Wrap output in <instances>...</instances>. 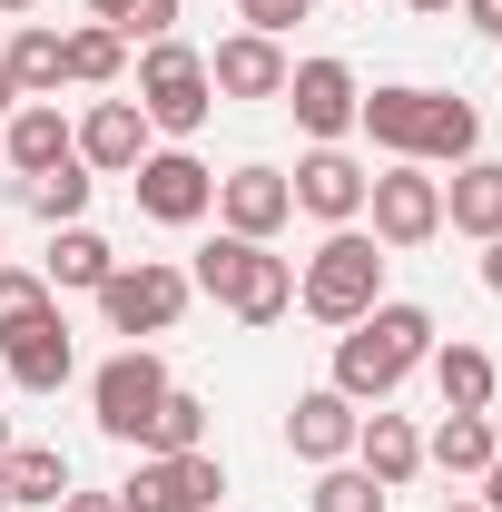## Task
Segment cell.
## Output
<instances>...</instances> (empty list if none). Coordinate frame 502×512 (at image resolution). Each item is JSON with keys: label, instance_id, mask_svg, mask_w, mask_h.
Here are the masks:
<instances>
[{"label": "cell", "instance_id": "5bb4252c", "mask_svg": "<svg viewBox=\"0 0 502 512\" xmlns=\"http://www.w3.org/2000/svg\"><path fill=\"white\" fill-rule=\"evenodd\" d=\"M286 40H266V30H227L217 50H207V89L217 99H286Z\"/></svg>", "mask_w": 502, "mask_h": 512}, {"label": "cell", "instance_id": "603a6c76", "mask_svg": "<svg viewBox=\"0 0 502 512\" xmlns=\"http://www.w3.org/2000/svg\"><path fill=\"white\" fill-rule=\"evenodd\" d=\"M0 493H10V512H60L69 503V453L60 444H10L0 453Z\"/></svg>", "mask_w": 502, "mask_h": 512}, {"label": "cell", "instance_id": "9a60e30c", "mask_svg": "<svg viewBox=\"0 0 502 512\" xmlns=\"http://www.w3.org/2000/svg\"><path fill=\"white\" fill-rule=\"evenodd\" d=\"M355 424H365V404H345L335 384H315V394L286 404V453L296 463H345L355 453Z\"/></svg>", "mask_w": 502, "mask_h": 512}, {"label": "cell", "instance_id": "e575fe53", "mask_svg": "<svg viewBox=\"0 0 502 512\" xmlns=\"http://www.w3.org/2000/svg\"><path fill=\"white\" fill-rule=\"evenodd\" d=\"M60 512H119V493H79V483H69V503Z\"/></svg>", "mask_w": 502, "mask_h": 512}, {"label": "cell", "instance_id": "83f0119b", "mask_svg": "<svg viewBox=\"0 0 502 512\" xmlns=\"http://www.w3.org/2000/svg\"><path fill=\"white\" fill-rule=\"evenodd\" d=\"M394 493H384L375 473L345 453V463H315V493H306V512H384Z\"/></svg>", "mask_w": 502, "mask_h": 512}, {"label": "cell", "instance_id": "f546056e", "mask_svg": "<svg viewBox=\"0 0 502 512\" xmlns=\"http://www.w3.org/2000/svg\"><path fill=\"white\" fill-rule=\"evenodd\" d=\"M60 316V296H50V276L40 266H0V335H20V325Z\"/></svg>", "mask_w": 502, "mask_h": 512}, {"label": "cell", "instance_id": "5b68a950", "mask_svg": "<svg viewBox=\"0 0 502 512\" xmlns=\"http://www.w3.org/2000/svg\"><path fill=\"white\" fill-rule=\"evenodd\" d=\"M355 227H365L384 256L434 247V237H443V178H434V168H414V158H394L375 188H365V217H355Z\"/></svg>", "mask_w": 502, "mask_h": 512}, {"label": "cell", "instance_id": "3957f363", "mask_svg": "<svg viewBox=\"0 0 502 512\" xmlns=\"http://www.w3.org/2000/svg\"><path fill=\"white\" fill-rule=\"evenodd\" d=\"M384 266H394V256H384L365 227H325V247L296 266V306H306L315 325H335V335H345L365 306H384Z\"/></svg>", "mask_w": 502, "mask_h": 512}, {"label": "cell", "instance_id": "277c9868", "mask_svg": "<svg viewBox=\"0 0 502 512\" xmlns=\"http://www.w3.org/2000/svg\"><path fill=\"white\" fill-rule=\"evenodd\" d=\"M128 99L148 109L158 138H197L207 109H217V89H207V50H188V40H148V50H138V89H128Z\"/></svg>", "mask_w": 502, "mask_h": 512}, {"label": "cell", "instance_id": "ba28073f", "mask_svg": "<svg viewBox=\"0 0 502 512\" xmlns=\"http://www.w3.org/2000/svg\"><path fill=\"white\" fill-rule=\"evenodd\" d=\"M128 197H138L148 227H197V217H217V168L168 138V148H148V158L128 168Z\"/></svg>", "mask_w": 502, "mask_h": 512}, {"label": "cell", "instance_id": "cb8c5ba5", "mask_svg": "<svg viewBox=\"0 0 502 512\" xmlns=\"http://www.w3.org/2000/svg\"><path fill=\"white\" fill-rule=\"evenodd\" d=\"M424 365H434V394H443V414H493V355H483V345H463V335H453V345H434V355H424Z\"/></svg>", "mask_w": 502, "mask_h": 512}, {"label": "cell", "instance_id": "9c48e42d", "mask_svg": "<svg viewBox=\"0 0 502 512\" xmlns=\"http://www.w3.org/2000/svg\"><path fill=\"white\" fill-rule=\"evenodd\" d=\"M227 463L217 453H138L119 483V512H217Z\"/></svg>", "mask_w": 502, "mask_h": 512}, {"label": "cell", "instance_id": "7402d4cb", "mask_svg": "<svg viewBox=\"0 0 502 512\" xmlns=\"http://www.w3.org/2000/svg\"><path fill=\"white\" fill-rule=\"evenodd\" d=\"M443 227L453 237H502V158H463L443 178Z\"/></svg>", "mask_w": 502, "mask_h": 512}, {"label": "cell", "instance_id": "d4e9b609", "mask_svg": "<svg viewBox=\"0 0 502 512\" xmlns=\"http://www.w3.org/2000/svg\"><path fill=\"white\" fill-rule=\"evenodd\" d=\"M493 414H443L434 434H424V463L434 473H453V483H483V463H493Z\"/></svg>", "mask_w": 502, "mask_h": 512}, {"label": "cell", "instance_id": "ab89813d", "mask_svg": "<svg viewBox=\"0 0 502 512\" xmlns=\"http://www.w3.org/2000/svg\"><path fill=\"white\" fill-rule=\"evenodd\" d=\"M20 10H40V0H0V20H20Z\"/></svg>", "mask_w": 502, "mask_h": 512}, {"label": "cell", "instance_id": "f1b7e54d", "mask_svg": "<svg viewBox=\"0 0 502 512\" xmlns=\"http://www.w3.org/2000/svg\"><path fill=\"white\" fill-rule=\"evenodd\" d=\"M128 69V40L109 30V20H89V30H69V89H109Z\"/></svg>", "mask_w": 502, "mask_h": 512}, {"label": "cell", "instance_id": "52a82bcc", "mask_svg": "<svg viewBox=\"0 0 502 512\" xmlns=\"http://www.w3.org/2000/svg\"><path fill=\"white\" fill-rule=\"evenodd\" d=\"M168 384H178V375H168L158 345H119V355L89 375V414H99V434H109V444H138L148 414L168 404Z\"/></svg>", "mask_w": 502, "mask_h": 512}, {"label": "cell", "instance_id": "30bf717a", "mask_svg": "<svg viewBox=\"0 0 502 512\" xmlns=\"http://www.w3.org/2000/svg\"><path fill=\"white\" fill-rule=\"evenodd\" d=\"M286 188H296V217L355 227V217H365V188H375V168H365V158H345V148H306V158L286 168Z\"/></svg>", "mask_w": 502, "mask_h": 512}, {"label": "cell", "instance_id": "d6986e66", "mask_svg": "<svg viewBox=\"0 0 502 512\" xmlns=\"http://www.w3.org/2000/svg\"><path fill=\"white\" fill-rule=\"evenodd\" d=\"M355 463L375 473L384 493H404V483L424 473V434H414L404 414H384V404H365V424H355Z\"/></svg>", "mask_w": 502, "mask_h": 512}, {"label": "cell", "instance_id": "7bdbcfd3", "mask_svg": "<svg viewBox=\"0 0 502 512\" xmlns=\"http://www.w3.org/2000/svg\"><path fill=\"white\" fill-rule=\"evenodd\" d=\"M0 512H10V493H0Z\"/></svg>", "mask_w": 502, "mask_h": 512}, {"label": "cell", "instance_id": "f35d334b", "mask_svg": "<svg viewBox=\"0 0 502 512\" xmlns=\"http://www.w3.org/2000/svg\"><path fill=\"white\" fill-rule=\"evenodd\" d=\"M119 10H128V0H89V20H109V30H119Z\"/></svg>", "mask_w": 502, "mask_h": 512}, {"label": "cell", "instance_id": "4dcf8cb0", "mask_svg": "<svg viewBox=\"0 0 502 512\" xmlns=\"http://www.w3.org/2000/svg\"><path fill=\"white\" fill-rule=\"evenodd\" d=\"M119 40H138V50H148V40H178V0H128Z\"/></svg>", "mask_w": 502, "mask_h": 512}, {"label": "cell", "instance_id": "2e32d148", "mask_svg": "<svg viewBox=\"0 0 502 512\" xmlns=\"http://www.w3.org/2000/svg\"><path fill=\"white\" fill-rule=\"evenodd\" d=\"M0 365H10V384H20V394H60V384L79 375L69 316H40V325H20V335H0Z\"/></svg>", "mask_w": 502, "mask_h": 512}, {"label": "cell", "instance_id": "d6a6232c", "mask_svg": "<svg viewBox=\"0 0 502 512\" xmlns=\"http://www.w3.org/2000/svg\"><path fill=\"white\" fill-rule=\"evenodd\" d=\"M463 10V30H483V40H502V0H453Z\"/></svg>", "mask_w": 502, "mask_h": 512}, {"label": "cell", "instance_id": "44dd1931", "mask_svg": "<svg viewBox=\"0 0 502 512\" xmlns=\"http://www.w3.org/2000/svg\"><path fill=\"white\" fill-rule=\"evenodd\" d=\"M109 266H119V247H109L89 217H79V227H50V266H40V276H50V296H99V286H109Z\"/></svg>", "mask_w": 502, "mask_h": 512}, {"label": "cell", "instance_id": "e0dca14e", "mask_svg": "<svg viewBox=\"0 0 502 512\" xmlns=\"http://www.w3.org/2000/svg\"><path fill=\"white\" fill-rule=\"evenodd\" d=\"M0 158H10L20 178H40V168H60V158H79V138H69L60 99H20V109L0 119Z\"/></svg>", "mask_w": 502, "mask_h": 512}, {"label": "cell", "instance_id": "8d00e7d4", "mask_svg": "<svg viewBox=\"0 0 502 512\" xmlns=\"http://www.w3.org/2000/svg\"><path fill=\"white\" fill-rule=\"evenodd\" d=\"M404 10H414V20H453V0H404Z\"/></svg>", "mask_w": 502, "mask_h": 512}, {"label": "cell", "instance_id": "4fadbf2b", "mask_svg": "<svg viewBox=\"0 0 502 512\" xmlns=\"http://www.w3.org/2000/svg\"><path fill=\"white\" fill-rule=\"evenodd\" d=\"M355 69L345 60H296L286 69V109H296V128H306L315 148H345V128H355Z\"/></svg>", "mask_w": 502, "mask_h": 512}, {"label": "cell", "instance_id": "4316f807", "mask_svg": "<svg viewBox=\"0 0 502 512\" xmlns=\"http://www.w3.org/2000/svg\"><path fill=\"white\" fill-rule=\"evenodd\" d=\"M138 453H207V394H188V384H168V404L148 414V434H138Z\"/></svg>", "mask_w": 502, "mask_h": 512}, {"label": "cell", "instance_id": "1f68e13d", "mask_svg": "<svg viewBox=\"0 0 502 512\" xmlns=\"http://www.w3.org/2000/svg\"><path fill=\"white\" fill-rule=\"evenodd\" d=\"M237 20H247V30H266V40H286L296 20H315V0H237Z\"/></svg>", "mask_w": 502, "mask_h": 512}, {"label": "cell", "instance_id": "b9f144b4", "mask_svg": "<svg viewBox=\"0 0 502 512\" xmlns=\"http://www.w3.org/2000/svg\"><path fill=\"white\" fill-rule=\"evenodd\" d=\"M443 512H483V503H443Z\"/></svg>", "mask_w": 502, "mask_h": 512}, {"label": "cell", "instance_id": "8fae6325", "mask_svg": "<svg viewBox=\"0 0 502 512\" xmlns=\"http://www.w3.org/2000/svg\"><path fill=\"white\" fill-rule=\"evenodd\" d=\"M69 138H79V168H89V178H128V168L158 148V128H148L138 99H89V119H69Z\"/></svg>", "mask_w": 502, "mask_h": 512}, {"label": "cell", "instance_id": "7c38bea8", "mask_svg": "<svg viewBox=\"0 0 502 512\" xmlns=\"http://www.w3.org/2000/svg\"><path fill=\"white\" fill-rule=\"evenodd\" d=\"M217 227L227 237H276V227H296V188H286V168H266V158H247V168H227L217 178Z\"/></svg>", "mask_w": 502, "mask_h": 512}, {"label": "cell", "instance_id": "7a4b0ae2", "mask_svg": "<svg viewBox=\"0 0 502 512\" xmlns=\"http://www.w3.org/2000/svg\"><path fill=\"white\" fill-rule=\"evenodd\" d=\"M188 286H197V296H217L237 325H276V316H296V266H286L276 247H256V237H227V227L197 247Z\"/></svg>", "mask_w": 502, "mask_h": 512}, {"label": "cell", "instance_id": "60d3db41", "mask_svg": "<svg viewBox=\"0 0 502 512\" xmlns=\"http://www.w3.org/2000/svg\"><path fill=\"white\" fill-rule=\"evenodd\" d=\"M0 453H10V414H0Z\"/></svg>", "mask_w": 502, "mask_h": 512}, {"label": "cell", "instance_id": "484cf974", "mask_svg": "<svg viewBox=\"0 0 502 512\" xmlns=\"http://www.w3.org/2000/svg\"><path fill=\"white\" fill-rule=\"evenodd\" d=\"M89 188H99V178H89L79 158H60V168L20 178V207H30V217H50V227H79V217H89Z\"/></svg>", "mask_w": 502, "mask_h": 512}, {"label": "cell", "instance_id": "836d02e7", "mask_svg": "<svg viewBox=\"0 0 502 512\" xmlns=\"http://www.w3.org/2000/svg\"><path fill=\"white\" fill-rule=\"evenodd\" d=\"M483 512H502V444H493V463H483V493H473Z\"/></svg>", "mask_w": 502, "mask_h": 512}, {"label": "cell", "instance_id": "6da1fadb", "mask_svg": "<svg viewBox=\"0 0 502 512\" xmlns=\"http://www.w3.org/2000/svg\"><path fill=\"white\" fill-rule=\"evenodd\" d=\"M443 345V325H434V306H414V296H384V306H365V316L335 335V394L345 404H394V384L414 375L424 355Z\"/></svg>", "mask_w": 502, "mask_h": 512}, {"label": "cell", "instance_id": "74e56055", "mask_svg": "<svg viewBox=\"0 0 502 512\" xmlns=\"http://www.w3.org/2000/svg\"><path fill=\"white\" fill-rule=\"evenodd\" d=\"M10 109H20V89H10V60H0V119H10Z\"/></svg>", "mask_w": 502, "mask_h": 512}, {"label": "cell", "instance_id": "ac0fdd59", "mask_svg": "<svg viewBox=\"0 0 502 512\" xmlns=\"http://www.w3.org/2000/svg\"><path fill=\"white\" fill-rule=\"evenodd\" d=\"M463 158H483V109L463 89H434L424 99V138H414V168H463Z\"/></svg>", "mask_w": 502, "mask_h": 512}, {"label": "cell", "instance_id": "d590c367", "mask_svg": "<svg viewBox=\"0 0 502 512\" xmlns=\"http://www.w3.org/2000/svg\"><path fill=\"white\" fill-rule=\"evenodd\" d=\"M483 286L502 296V237H483Z\"/></svg>", "mask_w": 502, "mask_h": 512}, {"label": "cell", "instance_id": "ffe728a7", "mask_svg": "<svg viewBox=\"0 0 502 512\" xmlns=\"http://www.w3.org/2000/svg\"><path fill=\"white\" fill-rule=\"evenodd\" d=\"M0 60H10V89H20V99H60V89H69V30H50V20H20Z\"/></svg>", "mask_w": 502, "mask_h": 512}, {"label": "cell", "instance_id": "8992f818", "mask_svg": "<svg viewBox=\"0 0 502 512\" xmlns=\"http://www.w3.org/2000/svg\"><path fill=\"white\" fill-rule=\"evenodd\" d=\"M188 266H168V256H138V266H109V286H99V316H109V335H128V345H138V335H168V325L188 316Z\"/></svg>", "mask_w": 502, "mask_h": 512}]
</instances>
